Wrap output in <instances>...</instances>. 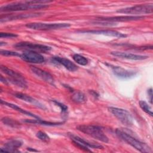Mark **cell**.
Segmentation results:
<instances>
[{
  "instance_id": "6da1fadb",
  "label": "cell",
  "mask_w": 153,
  "mask_h": 153,
  "mask_svg": "<svg viewBox=\"0 0 153 153\" xmlns=\"http://www.w3.org/2000/svg\"><path fill=\"white\" fill-rule=\"evenodd\" d=\"M116 134L123 140L127 143L128 145H131L136 150L141 152H146V153H151L152 152L151 148L145 143H143L134 137L131 136L130 134H128L124 131L117 129L115 130Z\"/></svg>"
},
{
  "instance_id": "7a4b0ae2",
  "label": "cell",
  "mask_w": 153,
  "mask_h": 153,
  "mask_svg": "<svg viewBox=\"0 0 153 153\" xmlns=\"http://www.w3.org/2000/svg\"><path fill=\"white\" fill-rule=\"evenodd\" d=\"M48 7L45 4H33L29 1L13 2L2 6L0 8L1 12H16L21 11H26L29 10L41 9Z\"/></svg>"
},
{
  "instance_id": "3957f363",
  "label": "cell",
  "mask_w": 153,
  "mask_h": 153,
  "mask_svg": "<svg viewBox=\"0 0 153 153\" xmlns=\"http://www.w3.org/2000/svg\"><path fill=\"white\" fill-rule=\"evenodd\" d=\"M76 128L79 131L93 137L94 139L99 140L101 142H103L105 143H108L109 142L108 137L103 132V129L100 126L91 125H91L83 124V125H79L77 126Z\"/></svg>"
},
{
  "instance_id": "277c9868",
  "label": "cell",
  "mask_w": 153,
  "mask_h": 153,
  "mask_svg": "<svg viewBox=\"0 0 153 153\" xmlns=\"http://www.w3.org/2000/svg\"><path fill=\"white\" fill-rule=\"evenodd\" d=\"M1 71L8 76V82L22 88L27 87V82L21 74L2 65L1 66Z\"/></svg>"
},
{
  "instance_id": "5b68a950",
  "label": "cell",
  "mask_w": 153,
  "mask_h": 153,
  "mask_svg": "<svg viewBox=\"0 0 153 153\" xmlns=\"http://www.w3.org/2000/svg\"><path fill=\"white\" fill-rule=\"evenodd\" d=\"M118 13L128 14H151L153 12L152 4H138L130 7L119 9L117 11Z\"/></svg>"
},
{
  "instance_id": "8992f818",
  "label": "cell",
  "mask_w": 153,
  "mask_h": 153,
  "mask_svg": "<svg viewBox=\"0 0 153 153\" xmlns=\"http://www.w3.org/2000/svg\"><path fill=\"white\" fill-rule=\"evenodd\" d=\"M27 28L38 30H51L59 29L62 28L69 27L71 26L69 23H45L41 22H33L26 25Z\"/></svg>"
},
{
  "instance_id": "52a82bcc",
  "label": "cell",
  "mask_w": 153,
  "mask_h": 153,
  "mask_svg": "<svg viewBox=\"0 0 153 153\" xmlns=\"http://www.w3.org/2000/svg\"><path fill=\"white\" fill-rule=\"evenodd\" d=\"M108 110L123 124L128 127L132 126L133 121L132 115L126 109L111 106L108 108Z\"/></svg>"
},
{
  "instance_id": "ba28073f",
  "label": "cell",
  "mask_w": 153,
  "mask_h": 153,
  "mask_svg": "<svg viewBox=\"0 0 153 153\" xmlns=\"http://www.w3.org/2000/svg\"><path fill=\"white\" fill-rule=\"evenodd\" d=\"M14 47L16 48L26 50V51L28 50L42 53H47L51 50V47L49 46L29 42H20L14 44Z\"/></svg>"
},
{
  "instance_id": "9c48e42d",
  "label": "cell",
  "mask_w": 153,
  "mask_h": 153,
  "mask_svg": "<svg viewBox=\"0 0 153 153\" xmlns=\"http://www.w3.org/2000/svg\"><path fill=\"white\" fill-rule=\"evenodd\" d=\"M69 137L72 140V142L80 149H83L85 151L91 152V150L90 148H94V149H102L103 147L98 143H91L89 142L82 138L75 136L72 134H69Z\"/></svg>"
},
{
  "instance_id": "30bf717a",
  "label": "cell",
  "mask_w": 153,
  "mask_h": 153,
  "mask_svg": "<svg viewBox=\"0 0 153 153\" xmlns=\"http://www.w3.org/2000/svg\"><path fill=\"white\" fill-rule=\"evenodd\" d=\"M20 57L25 62L30 63L40 64L45 62V59L42 54L33 51H25L21 54Z\"/></svg>"
},
{
  "instance_id": "8fae6325",
  "label": "cell",
  "mask_w": 153,
  "mask_h": 153,
  "mask_svg": "<svg viewBox=\"0 0 153 153\" xmlns=\"http://www.w3.org/2000/svg\"><path fill=\"white\" fill-rule=\"evenodd\" d=\"M112 69L113 74L118 78L123 79H128L133 78L137 74V72L124 69L121 66L107 64Z\"/></svg>"
},
{
  "instance_id": "7c38bea8",
  "label": "cell",
  "mask_w": 153,
  "mask_h": 153,
  "mask_svg": "<svg viewBox=\"0 0 153 153\" xmlns=\"http://www.w3.org/2000/svg\"><path fill=\"white\" fill-rule=\"evenodd\" d=\"M144 18L145 17L142 16H120L114 17H97V19L115 23V22H130L139 20Z\"/></svg>"
},
{
  "instance_id": "4fadbf2b",
  "label": "cell",
  "mask_w": 153,
  "mask_h": 153,
  "mask_svg": "<svg viewBox=\"0 0 153 153\" xmlns=\"http://www.w3.org/2000/svg\"><path fill=\"white\" fill-rule=\"evenodd\" d=\"M41 13H29V14H7L5 15H1L0 18V22H7L10 21L17 20L25 19L30 17H38L41 15Z\"/></svg>"
},
{
  "instance_id": "5bb4252c",
  "label": "cell",
  "mask_w": 153,
  "mask_h": 153,
  "mask_svg": "<svg viewBox=\"0 0 153 153\" xmlns=\"http://www.w3.org/2000/svg\"><path fill=\"white\" fill-rule=\"evenodd\" d=\"M80 33H88L96 35H103L108 36H113L116 38H125L127 36L126 34L117 32L113 30H79L77 31Z\"/></svg>"
},
{
  "instance_id": "9a60e30c",
  "label": "cell",
  "mask_w": 153,
  "mask_h": 153,
  "mask_svg": "<svg viewBox=\"0 0 153 153\" xmlns=\"http://www.w3.org/2000/svg\"><path fill=\"white\" fill-rule=\"evenodd\" d=\"M30 69L32 72L36 75L37 76L44 80V81L51 84L54 85V79L51 74H50L49 72L42 70L40 68H38L36 66H30Z\"/></svg>"
},
{
  "instance_id": "2e32d148",
  "label": "cell",
  "mask_w": 153,
  "mask_h": 153,
  "mask_svg": "<svg viewBox=\"0 0 153 153\" xmlns=\"http://www.w3.org/2000/svg\"><path fill=\"white\" fill-rule=\"evenodd\" d=\"M111 54L122 59H126L128 60H142L148 59L149 57L145 55H141V54H133L130 53H126V52H122V51H112Z\"/></svg>"
},
{
  "instance_id": "e0dca14e",
  "label": "cell",
  "mask_w": 153,
  "mask_h": 153,
  "mask_svg": "<svg viewBox=\"0 0 153 153\" xmlns=\"http://www.w3.org/2000/svg\"><path fill=\"white\" fill-rule=\"evenodd\" d=\"M51 60L52 61L54 62L57 64L63 65L66 69L71 72L76 71L78 69V67L75 63H74L72 61L66 58L56 56L52 57Z\"/></svg>"
},
{
  "instance_id": "ac0fdd59",
  "label": "cell",
  "mask_w": 153,
  "mask_h": 153,
  "mask_svg": "<svg viewBox=\"0 0 153 153\" xmlns=\"http://www.w3.org/2000/svg\"><path fill=\"white\" fill-rule=\"evenodd\" d=\"M23 144V142L17 139H12L8 140L4 144V147L1 148V151L4 152H19L17 150Z\"/></svg>"
},
{
  "instance_id": "d6986e66",
  "label": "cell",
  "mask_w": 153,
  "mask_h": 153,
  "mask_svg": "<svg viewBox=\"0 0 153 153\" xmlns=\"http://www.w3.org/2000/svg\"><path fill=\"white\" fill-rule=\"evenodd\" d=\"M14 96L17 97V99L23 100V101H25L27 103H30L33 104L35 106H36L37 107L41 108V109H45V107L44 106V105H42V103H41L39 102H38V100H36V99H35L34 98L32 97L31 96L27 95L25 93H15L13 94Z\"/></svg>"
},
{
  "instance_id": "ffe728a7",
  "label": "cell",
  "mask_w": 153,
  "mask_h": 153,
  "mask_svg": "<svg viewBox=\"0 0 153 153\" xmlns=\"http://www.w3.org/2000/svg\"><path fill=\"white\" fill-rule=\"evenodd\" d=\"M1 103L2 105H5L7 106H8V107H10V108H12V109H14V110L20 112V113L24 114V115L31 117H32L33 118H35V119H39V117H38L37 115H35V114H32V113H31V112H30L29 111H27L21 108L20 107L18 106L17 105H16L15 104H13V103H8V102H7L4 101L2 100H1Z\"/></svg>"
},
{
  "instance_id": "44dd1931",
  "label": "cell",
  "mask_w": 153,
  "mask_h": 153,
  "mask_svg": "<svg viewBox=\"0 0 153 153\" xmlns=\"http://www.w3.org/2000/svg\"><path fill=\"white\" fill-rule=\"evenodd\" d=\"M71 99L73 102L77 103H83L87 101L85 95L79 91L74 92L71 96Z\"/></svg>"
},
{
  "instance_id": "7402d4cb",
  "label": "cell",
  "mask_w": 153,
  "mask_h": 153,
  "mask_svg": "<svg viewBox=\"0 0 153 153\" xmlns=\"http://www.w3.org/2000/svg\"><path fill=\"white\" fill-rule=\"evenodd\" d=\"M1 121L5 125L13 128H18L20 126V124L17 121L8 117H3L1 119Z\"/></svg>"
},
{
  "instance_id": "603a6c76",
  "label": "cell",
  "mask_w": 153,
  "mask_h": 153,
  "mask_svg": "<svg viewBox=\"0 0 153 153\" xmlns=\"http://www.w3.org/2000/svg\"><path fill=\"white\" fill-rule=\"evenodd\" d=\"M72 58L78 64L81 65V66H85L88 64V59L85 57L84 56L78 54H75L73 55Z\"/></svg>"
},
{
  "instance_id": "cb8c5ba5",
  "label": "cell",
  "mask_w": 153,
  "mask_h": 153,
  "mask_svg": "<svg viewBox=\"0 0 153 153\" xmlns=\"http://www.w3.org/2000/svg\"><path fill=\"white\" fill-rule=\"evenodd\" d=\"M27 123H36V124H40L42 125H45V126H57L60 125L63 123V122H59V123H52V122H48L45 121H42V120L39 119H35V120H26Z\"/></svg>"
},
{
  "instance_id": "d4e9b609",
  "label": "cell",
  "mask_w": 153,
  "mask_h": 153,
  "mask_svg": "<svg viewBox=\"0 0 153 153\" xmlns=\"http://www.w3.org/2000/svg\"><path fill=\"white\" fill-rule=\"evenodd\" d=\"M139 103V106H140V108L145 112H146L147 114L149 115L150 116L152 117L153 113H152V109H151V106L145 101H144V100H140Z\"/></svg>"
},
{
  "instance_id": "484cf974",
  "label": "cell",
  "mask_w": 153,
  "mask_h": 153,
  "mask_svg": "<svg viewBox=\"0 0 153 153\" xmlns=\"http://www.w3.org/2000/svg\"><path fill=\"white\" fill-rule=\"evenodd\" d=\"M36 136L39 140L45 142H48L50 139V137L47 135V134L42 131H38L36 134Z\"/></svg>"
},
{
  "instance_id": "4316f807",
  "label": "cell",
  "mask_w": 153,
  "mask_h": 153,
  "mask_svg": "<svg viewBox=\"0 0 153 153\" xmlns=\"http://www.w3.org/2000/svg\"><path fill=\"white\" fill-rule=\"evenodd\" d=\"M0 53L2 56H18L20 57L21 54L15 52V51H9V50H1Z\"/></svg>"
},
{
  "instance_id": "83f0119b",
  "label": "cell",
  "mask_w": 153,
  "mask_h": 153,
  "mask_svg": "<svg viewBox=\"0 0 153 153\" xmlns=\"http://www.w3.org/2000/svg\"><path fill=\"white\" fill-rule=\"evenodd\" d=\"M52 102H53V103H54L57 106H58L60 108V110H61V112L62 113H66L68 111V106H66L65 105H64L63 103H60L57 100H52Z\"/></svg>"
},
{
  "instance_id": "f1b7e54d",
  "label": "cell",
  "mask_w": 153,
  "mask_h": 153,
  "mask_svg": "<svg viewBox=\"0 0 153 153\" xmlns=\"http://www.w3.org/2000/svg\"><path fill=\"white\" fill-rule=\"evenodd\" d=\"M18 36L17 35L13 33H7V32H1L0 33V37L1 38H15Z\"/></svg>"
},
{
  "instance_id": "f546056e",
  "label": "cell",
  "mask_w": 153,
  "mask_h": 153,
  "mask_svg": "<svg viewBox=\"0 0 153 153\" xmlns=\"http://www.w3.org/2000/svg\"><path fill=\"white\" fill-rule=\"evenodd\" d=\"M148 97H149V102L152 104V88H150L148 90Z\"/></svg>"
},
{
  "instance_id": "4dcf8cb0",
  "label": "cell",
  "mask_w": 153,
  "mask_h": 153,
  "mask_svg": "<svg viewBox=\"0 0 153 153\" xmlns=\"http://www.w3.org/2000/svg\"><path fill=\"white\" fill-rule=\"evenodd\" d=\"M1 81L4 84H8V80L6 79L5 78L3 77V76H1Z\"/></svg>"
},
{
  "instance_id": "1f68e13d",
  "label": "cell",
  "mask_w": 153,
  "mask_h": 153,
  "mask_svg": "<svg viewBox=\"0 0 153 153\" xmlns=\"http://www.w3.org/2000/svg\"><path fill=\"white\" fill-rule=\"evenodd\" d=\"M90 93H91V94L93 95V96H94V97H98L99 96V94L96 92V91H93V90H90Z\"/></svg>"
},
{
  "instance_id": "d6a6232c",
  "label": "cell",
  "mask_w": 153,
  "mask_h": 153,
  "mask_svg": "<svg viewBox=\"0 0 153 153\" xmlns=\"http://www.w3.org/2000/svg\"><path fill=\"white\" fill-rule=\"evenodd\" d=\"M27 150L28 151H35V152H38V151H37V150H35V149H31V148H27Z\"/></svg>"
}]
</instances>
